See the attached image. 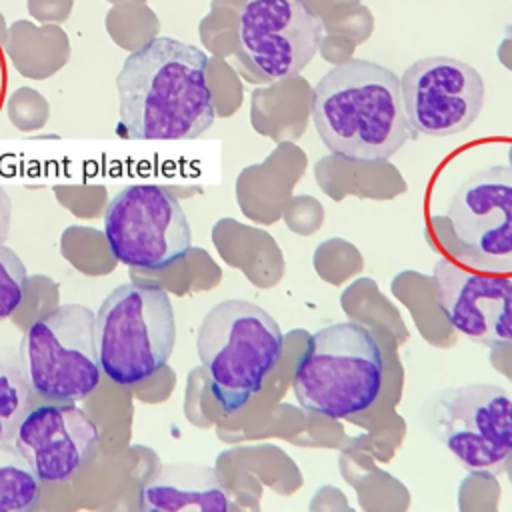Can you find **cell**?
<instances>
[{"label": "cell", "mask_w": 512, "mask_h": 512, "mask_svg": "<svg viewBox=\"0 0 512 512\" xmlns=\"http://www.w3.org/2000/svg\"><path fill=\"white\" fill-rule=\"evenodd\" d=\"M206 70V52L168 36L130 52L116 76L118 134L130 140H192L204 134L216 118Z\"/></svg>", "instance_id": "1"}, {"label": "cell", "mask_w": 512, "mask_h": 512, "mask_svg": "<svg viewBox=\"0 0 512 512\" xmlns=\"http://www.w3.org/2000/svg\"><path fill=\"white\" fill-rule=\"evenodd\" d=\"M312 120L330 152L364 164L386 162L412 138L400 78L362 58L344 60L318 80Z\"/></svg>", "instance_id": "2"}, {"label": "cell", "mask_w": 512, "mask_h": 512, "mask_svg": "<svg viewBox=\"0 0 512 512\" xmlns=\"http://www.w3.org/2000/svg\"><path fill=\"white\" fill-rule=\"evenodd\" d=\"M278 322L248 300H222L202 318L196 352L210 390L226 414L238 412L260 392L282 358Z\"/></svg>", "instance_id": "3"}, {"label": "cell", "mask_w": 512, "mask_h": 512, "mask_svg": "<svg viewBox=\"0 0 512 512\" xmlns=\"http://www.w3.org/2000/svg\"><path fill=\"white\" fill-rule=\"evenodd\" d=\"M384 382L382 348L360 322H334L316 332L292 374L298 404L314 414L346 418L364 412Z\"/></svg>", "instance_id": "4"}, {"label": "cell", "mask_w": 512, "mask_h": 512, "mask_svg": "<svg viewBox=\"0 0 512 512\" xmlns=\"http://www.w3.org/2000/svg\"><path fill=\"white\" fill-rule=\"evenodd\" d=\"M100 370L118 386H134L166 366L176 320L170 296L158 284H122L100 304L94 318Z\"/></svg>", "instance_id": "5"}, {"label": "cell", "mask_w": 512, "mask_h": 512, "mask_svg": "<svg viewBox=\"0 0 512 512\" xmlns=\"http://www.w3.org/2000/svg\"><path fill=\"white\" fill-rule=\"evenodd\" d=\"M96 314L82 304H60L26 330L18 358L34 394L58 404H76L100 382L94 338Z\"/></svg>", "instance_id": "6"}, {"label": "cell", "mask_w": 512, "mask_h": 512, "mask_svg": "<svg viewBox=\"0 0 512 512\" xmlns=\"http://www.w3.org/2000/svg\"><path fill=\"white\" fill-rule=\"evenodd\" d=\"M430 434L472 474H500L512 456V398L494 384L448 386L424 406Z\"/></svg>", "instance_id": "7"}, {"label": "cell", "mask_w": 512, "mask_h": 512, "mask_svg": "<svg viewBox=\"0 0 512 512\" xmlns=\"http://www.w3.org/2000/svg\"><path fill=\"white\" fill-rule=\"evenodd\" d=\"M104 236L126 266L160 270L182 260L192 248V232L180 202L162 186L122 188L104 214Z\"/></svg>", "instance_id": "8"}, {"label": "cell", "mask_w": 512, "mask_h": 512, "mask_svg": "<svg viewBox=\"0 0 512 512\" xmlns=\"http://www.w3.org/2000/svg\"><path fill=\"white\" fill-rule=\"evenodd\" d=\"M446 220L462 260L480 272H512V168L468 176L452 194Z\"/></svg>", "instance_id": "9"}, {"label": "cell", "mask_w": 512, "mask_h": 512, "mask_svg": "<svg viewBox=\"0 0 512 512\" xmlns=\"http://www.w3.org/2000/svg\"><path fill=\"white\" fill-rule=\"evenodd\" d=\"M400 90L410 126L440 138L468 130L486 96L480 72L450 56H428L410 64L400 78Z\"/></svg>", "instance_id": "10"}, {"label": "cell", "mask_w": 512, "mask_h": 512, "mask_svg": "<svg viewBox=\"0 0 512 512\" xmlns=\"http://www.w3.org/2000/svg\"><path fill=\"white\" fill-rule=\"evenodd\" d=\"M238 40L258 72L286 80L318 54L324 24L300 0H248L238 16Z\"/></svg>", "instance_id": "11"}, {"label": "cell", "mask_w": 512, "mask_h": 512, "mask_svg": "<svg viewBox=\"0 0 512 512\" xmlns=\"http://www.w3.org/2000/svg\"><path fill=\"white\" fill-rule=\"evenodd\" d=\"M432 276L452 328L484 346L512 342V276L466 270L448 258L436 262Z\"/></svg>", "instance_id": "12"}, {"label": "cell", "mask_w": 512, "mask_h": 512, "mask_svg": "<svg viewBox=\"0 0 512 512\" xmlns=\"http://www.w3.org/2000/svg\"><path fill=\"white\" fill-rule=\"evenodd\" d=\"M100 428L74 404H42L22 416L14 444L40 482H66L98 444Z\"/></svg>", "instance_id": "13"}, {"label": "cell", "mask_w": 512, "mask_h": 512, "mask_svg": "<svg viewBox=\"0 0 512 512\" xmlns=\"http://www.w3.org/2000/svg\"><path fill=\"white\" fill-rule=\"evenodd\" d=\"M138 506L144 512H226L232 502L214 468L172 462L142 482Z\"/></svg>", "instance_id": "14"}, {"label": "cell", "mask_w": 512, "mask_h": 512, "mask_svg": "<svg viewBox=\"0 0 512 512\" xmlns=\"http://www.w3.org/2000/svg\"><path fill=\"white\" fill-rule=\"evenodd\" d=\"M40 500V478L16 444L0 442V512H30Z\"/></svg>", "instance_id": "15"}, {"label": "cell", "mask_w": 512, "mask_h": 512, "mask_svg": "<svg viewBox=\"0 0 512 512\" xmlns=\"http://www.w3.org/2000/svg\"><path fill=\"white\" fill-rule=\"evenodd\" d=\"M30 386L18 354L0 350V442L14 438V432L30 408Z\"/></svg>", "instance_id": "16"}, {"label": "cell", "mask_w": 512, "mask_h": 512, "mask_svg": "<svg viewBox=\"0 0 512 512\" xmlns=\"http://www.w3.org/2000/svg\"><path fill=\"white\" fill-rule=\"evenodd\" d=\"M154 16L156 14L144 4H112L106 14V28L110 38L134 52L156 38L154 28L146 26L156 24Z\"/></svg>", "instance_id": "17"}, {"label": "cell", "mask_w": 512, "mask_h": 512, "mask_svg": "<svg viewBox=\"0 0 512 512\" xmlns=\"http://www.w3.org/2000/svg\"><path fill=\"white\" fill-rule=\"evenodd\" d=\"M26 284L28 274L20 256L0 244V320L8 318L22 304Z\"/></svg>", "instance_id": "18"}, {"label": "cell", "mask_w": 512, "mask_h": 512, "mask_svg": "<svg viewBox=\"0 0 512 512\" xmlns=\"http://www.w3.org/2000/svg\"><path fill=\"white\" fill-rule=\"evenodd\" d=\"M28 12L40 22H64L72 12V0H28Z\"/></svg>", "instance_id": "19"}, {"label": "cell", "mask_w": 512, "mask_h": 512, "mask_svg": "<svg viewBox=\"0 0 512 512\" xmlns=\"http://www.w3.org/2000/svg\"><path fill=\"white\" fill-rule=\"evenodd\" d=\"M10 218H12V200L8 192L0 186V244H4L10 232Z\"/></svg>", "instance_id": "20"}, {"label": "cell", "mask_w": 512, "mask_h": 512, "mask_svg": "<svg viewBox=\"0 0 512 512\" xmlns=\"http://www.w3.org/2000/svg\"><path fill=\"white\" fill-rule=\"evenodd\" d=\"M110 4H144L146 0H108Z\"/></svg>", "instance_id": "21"}, {"label": "cell", "mask_w": 512, "mask_h": 512, "mask_svg": "<svg viewBox=\"0 0 512 512\" xmlns=\"http://www.w3.org/2000/svg\"><path fill=\"white\" fill-rule=\"evenodd\" d=\"M4 36H6V26H4V16L0 12V42L4 40Z\"/></svg>", "instance_id": "22"}]
</instances>
